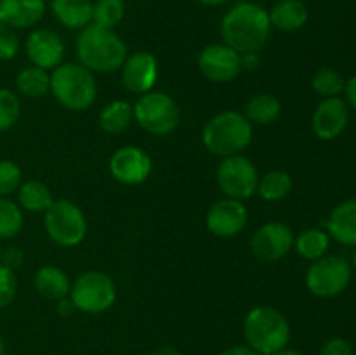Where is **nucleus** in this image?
Here are the masks:
<instances>
[{
  "label": "nucleus",
  "mask_w": 356,
  "mask_h": 355,
  "mask_svg": "<svg viewBox=\"0 0 356 355\" xmlns=\"http://www.w3.org/2000/svg\"><path fill=\"white\" fill-rule=\"evenodd\" d=\"M268 9L257 2H238L222 16L221 37L240 54L259 52L271 35Z\"/></svg>",
  "instance_id": "nucleus-1"
},
{
  "label": "nucleus",
  "mask_w": 356,
  "mask_h": 355,
  "mask_svg": "<svg viewBox=\"0 0 356 355\" xmlns=\"http://www.w3.org/2000/svg\"><path fill=\"white\" fill-rule=\"evenodd\" d=\"M79 63L92 73H111L122 68L129 56L127 45L115 30L90 23L82 28L75 42Z\"/></svg>",
  "instance_id": "nucleus-2"
},
{
  "label": "nucleus",
  "mask_w": 356,
  "mask_h": 355,
  "mask_svg": "<svg viewBox=\"0 0 356 355\" xmlns=\"http://www.w3.org/2000/svg\"><path fill=\"white\" fill-rule=\"evenodd\" d=\"M202 141L212 155H240L252 141V124L240 111H221L205 124Z\"/></svg>",
  "instance_id": "nucleus-3"
},
{
  "label": "nucleus",
  "mask_w": 356,
  "mask_h": 355,
  "mask_svg": "<svg viewBox=\"0 0 356 355\" xmlns=\"http://www.w3.org/2000/svg\"><path fill=\"white\" fill-rule=\"evenodd\" d=\"M51 93L70 111H86L94 104L97 84L94 73L80 63H61L52 70Z\"/></svg>",
  "instance_id": "nucleus-4"
},
{
  "label": "nucleus",
  "mask_w": 356,
  "mask_h": 355,
  "mask_svg": "<svg viewBox=\"0 0 356 355\" xmlns=\"http://www.w3.org/2000/svg\"><path fill=\"white\" fill-rule=\"evenodd\" d=\"M247 347L261 355H271L291 341V324L282 312L271 306H256L243 320Z\"/></svg>",
  "instance_id": "nucleus-5"
},
{
  "label": "nucleus",
  "mask_w": 356,
  "mask_h": 355,
  "mask_svg": "<svg viewBox=\"0 0 356 355\" xmlns=\"http://www.w3.org/2000/svg\"><path fill=\"white\" fill-rule=\"evenodd\" d=\"M132 106L139 127L153 136H169L179 125V106L172 96L162 90H149L141 94Z\"/></svg>",
  "instance_id": "nucleus-6"
},
{
  "label": "nucleus",
  "mask_w": 356,
  "mask_h": 355,
  "mask_svg": "<svg viewBox=\"0 0 356 355\" xmlns=\"http://www.w3.org/2000/svg\"><path fill=\"white\" fill-rule=\"evenodd\" d=\"M70 298L76 310L89 315L104 313L117 301V285L104 271L89 270L75 278L70 289Z\"/></svg>",
  "instance_id": "nucleus-7"
},
{
  "label": "nucleus",
  "mask_w": 356,
  "mask_h": 355,
  "mask_svg": "<svg viewBox=\"0 0 356 355\" xmlns=\"http://www.w3.org/2000/svg\"><path fill=\"white\" fill-rule=\"evenodd\" d=\"M44 225L49 239L61 247H75L86 239V214L75 202L66 198L52 202L45 211Z\"/></svg>",
  "instance_id": "nucleus-8"
},
{
  "label": "nucleus",
  "mask_w": 356,
  "mask_h": 355,
  "mask_svg": "<svg viewBox=\"0 0 356 355\" xmlns=\"http://www.w3.org/2000/svg\"><path fill=\"white\" fill-rule=\"evenodd\" d=\"M351 277V265L344 258L325 254L309 265L306 271V287L316 298H336L346 291Z\"/></svg>",
  "instance_id": "nucleus-9"
},
{
  "label": "nucleus",
  "mask_w": 356,
  "mask_h": 355,
  "mask_svg": "<svg viewBox=\"0 0 356 355\" xmlns=\"http://www.w3.org/2000/svg\"><path fill=\"white\" fill-rule=\"evenodd\" d=\"M216 180L226 197L243 202L256 194L259 173L252 160L240 153L221 160L216 171Z\"/></svg>",
  "instance_id": "nucleus-10"
},
{
  "label": "nucleus",
  "mask_w": 356,
  "mask_h": 355,
  "mask_svg": "<svg viewBox=\"0 0 356 355\" xmlns=\"http://www.w3.org/2000/svg\"><path fill=\"white\" fill-rule=\"evenodd\" d=\"M294 246V232L282 221L264 223L254 232L250 249L261 263H277L289 254Z\"/></svg>",
  "instance_id": "nucleus-11"
},
{
  "label": "nucleus",
  "mask_w": 356,
  "mask_h": 355,
  "mask_svg": "<svg viewBox=\"0 0 356 355\" xmlns=\"http://www.w3.org/2000/svg\"><path fill=\"white\" fill-rule=\"evenodd\" d=\"M242 54L226 45L209 44L198 54V70L207 80L216 84H226L235 80L242 72Z\"/></svg>",
  "instance_id": "nucleus-12"
},
{
  "label": "nucleus",
  "mask_w": 356,
  "mask_h": 355,
  "mask_svg": "<svg viewBox=\"0 0 356 355\" xmlns=\"http://www.w3.org/2000/svg\"><path fill=\"white\" fill-rule=\"evenodd\" d=\"M152 157L143 148L127 145L118 148L110 159V173L118 183L134 184L145 183L152 174Z\"/></svg>",
  "instance_id": "nucleus-13"
},
{
  "label": "nucleus",
  "mask_w": 356,
  "mask_h": 355,
  "mask_svg": "<svg viewBox=\"0 0 356 355\" xmlns=\"http://www.w3.org/2000/svg\"><path fill=\"white\" fill-rule=\"evenodd\" d=\"M247 219H249V211L243 202L225 197L211 205L205 223L212 235L219 239H232L243 232Z\"/></svg>",
  "instance_id": "nucleus-14"
},
{
  "label": "nucleus",
  "mask_w": 356,
  "mask_h": 355,
  "mask_svg": "<svg viewBox=\"0 0 356 355\" xmlns=\"http://www.w3.org/2000/svg\"><path fill=\"white\" fill-rule=\"evenodd\" d=\"M24 51L31 65L44 70H54L65 58V42L51 28H33L24 42Z\"/></svg>",
  "instance_id": "nucleus-15"
},
{
  "label": "nucleus",
  "mask_w": 356,
  "mask_h": 355,
  "mask_svg": "<svg viewBox=\"0 0 356 355\" xmlns=\"http://www.w3.org/2000/svg\"><path fill=\"white\" fill-rule=\"evenodd\" d=\"M122 86L132 94H146L153 90L159 79V61L148 51H138L127 56L122 65Z\"/></svg>",
  "instance_id": "nucleus-16"
},
{
  "label": "nucleus",
  "mask_w": 356,
  "mask_h": 355,
  "mask_svg": "<svg viewBox=\"0 0 356 355\" xmlns=\"http://www.w3.org/2000/svg\"><path fill=\"white\" fill-rule=\"evenodd\" d=\"M350 120V106L346 101L337 97H325L312 115V127L316 138L332 141L339 138Z\"/></svg>",
  "instance_id": "nucleus-17"
},
{
  "label": "nucleus",
  "mask_w": 356,
  "mask_h": 355,
  "mask_svg": "<svg viewBox=\"0 0 356 355\" xmlns=\"http://www.w3.org/2000/svg\"><path fill=\"white\" fill-rule=\"evenodd\" d=\"M47 13V0H0V21L13 30L37 26Z\"/></svg>",
  "instance_id": "nucleus-18"
},
{
  "label": "nucleus",
  "mask_w": 356,
  "mask_h": 355,
  "mask_svg": "<svg viewBox=\"0 0 356 355\" xmlns=\"http://www.w3.org/2000/svg\"><path fill=\"white\" fill-rule=\"evenodd\" d=\"M327 233L343 246L356 247V198L339 202L327 218Z\"/></svg>",
  "instance_id": "nucleus-19"
},
{
  "label": "nucleus",
  "mask_w": 356,
  "mask_h": 355,
  "mask_svg": "<svg viewBox=\"0 0 356 355\" xmlns=\"http://www.w3.org/2000/svg\"><path fill=\"white\" fill-rule=\"evenodd\" d=\"M271 28L284 33H294L305 28L309 19V9L302 0H277L268 9Z\"/></svg>",
  "instance_id": "nucleus-20"
},
{
  "label": "nucleus",
  "mask_w": 356,
  "mask_h": 355,
  "mask_svg": "<svg viewBox=\"0 0 356 355\" xmlns=\"http://www.w3.org/2000/svg\"><path fill=\"white\" fill-rule=\"evenodd\" d=\"M49 10L65 28L82 30L92 23V0H49Z\"/></svg>",
  "instance_id": "nucleus-21"
},
{
  "label": "nucleus",
  "mask_w": 356,
  "mask_h": 355,
  "mask_svg": "<svg viewBox=\"0 0 356 355\" xmlns=\"http://www.w3.org/2000/svg\"><path fill=\"white\" fill-rule=\"evenodd\" d=\"M35 289L40 296L51 301H59L61 298H66L72 289V282H70L68 275L58 267L52 265H45V267L38 268L33 278Z\"/></svg>",
  "instance_id": "nucleus-22"
},
{
  "label": "nucleus",
  "mask_w": 356,
  "mask_h": 355,
  "mask_svg": "<svg viewBox=\"0 0 356 355\" xmlns=\"http://www.w3.org/2000/svg\"><path fill=\"white\" fill-rule=\"evenodd\" d=\"M97 120L106 134H122L134 120V106L125 100H115L104 104Z\"/></svg>",
  "instance_id": "nucleus-23"
},
{
  "label": "nucleus",
  "mask_w": 356,
  "mask_h": 355,
  "mask_svg": "<svg viewBox=\"0 0 356 355\" xmlns=\"http://www.w3.org/2000/svg\"><path fill=\"white\" fill-rule=\"evenodd\" d=\"M19 207L30 212H45L54 202L51 188L38 180H26L17 188Z\"/></svg>",
  "instance_id": "nucleus-24"
},
{
  "label": "nucleus",
  "mask_w": 356,
  "mask_h": 355,
  "mask_svg": "<svg viewBox=\"0 0 356 355\" xmlns=\"http://www.w3.org/2000/svg\"><path fill=\"white\" fill-rule=\"evenodd\" d=\"M296 253L306 261H316L327 254L330 247V237L325 230L306 228L294 237Z\"/></svg>",
  "instance_id": "nucleus-25"
},
{
  "label": "nucleus",
  "mask_w": 356,
  "mask_h": 355,
  "mask_svg": "<svg viewBox=\"0 0 356 355\" xmlns=\"http://www.w3.org/2000/svg\"><path fill=\"white\" fill-rule=\"evenodd\" d=\"M282 111V104L273 94L268 93H259L254 94L245 104V115L249 118L250 124H257V125H268L271 122H275L278 118Z\"/></svg>",
  "instance_id": "nucleus-26"
},
{
  "label": "nucleus",
  "mask_w": 356,
  "mask_h": 355,
  "mask_svg": "<svg viewBox=\"0 0 356 355\" xmlns=\"http://www.w3.org/2000/svg\"><path fill=\"white\" fill-rule=\"evenodd\" d=\"M292 191V176L287 171L271 169L259 176L256 194L266 202H278L289 197Z\"/></svg>",
  "instance_id": "nucleus-27"
},
{
  "label": "nucleus",
  "mask_w": 356,
  "mask_h": 355,
  "mask_svg": "<svg viewBox=\"0 0 356 355\" xmlns=\"http://www.w3.org/2000/svg\"><path fill=\"white\" fill-rule=\"evenodd\" d=\"M16 87L24 97H31V100L42 97L51 93V75L47 70L38 68V66H26L17 73Z\"/></svg>",
  "instance_id": "nucleus-28"
},
{
  "label": "nucleus",
  "mask_w": 356,
  "mask_h": 355,
  "mask_svg": "<svg viewBox=\"0 0 356 355\" xmlns=\"http://www.w3.org/2000/svg\"><path fill=\"white\" fill-rule=\"evenodd\" d=\"M125 17L124 0H92V23L115 30Z\"/></svg>",
  "instance_id": "nucleus-29"
},
{
  "label": "nucleus",
  "mask_w": 356,
  "mask_h": 355,
  "mask_svg": "<svg viewBox=\"0 0 356 355\" xmlns=\"http://www.w3.org/2000/svg\"><path fill=\"white\" fill-rule=\"evenodd\" d=\"M344 86H346V80L343 79L337 70L330 68V66H323L318 72L313 75L312 79V87L318 96L325 97H337L339 94L344 93Z\"/></svg>",
  "instance_id": "nucleus-30"
},
{
  "label": "nucleus",
  "mask_w": 356,
  "mask_h": 355,
  "mask_svg": "<svg viewBox=\"0 0 356 355\" xmlns=\"http://www.w3.org/2000/svg\"><path fill=\"white\" fill-rule=\"evenodd\" d=\"M23 209L7 197H0V239H13L23 230Z\"/></svg>",
  "instance_id": "nucleus-31"
},
{
  "label": "nucleus",
  "mask_w": 356,
  "mask_h": 355,
  "mask_svg": "<svg viewBox=\"0 0 356 355\" xmlns=\"http://www.w3.org/2000/svg\"><path fill=\"white\" fill-rule=\"evenodd\" d=\"M21 115V101L14 90L0 89V132L13 127Z\"/></svg>",
  "instance_id": "nucleus-32"
},
{
  "label": "nucleus",
  "mask_w": 356,
  "mask_h": 355,
  "mask_svg": "<svg viewBox=\"0 0 356 355\" xmlns=\"http://www.w3.org/2000/svg\"><path fill=\"white\" fill-rule=\"evenodd\" d=\"M23 183V173L13 160H0V197H7Z\"/></svg>",
  "instance_id": "nucleus-33"
},
{
  "label": "nucleus",
  "mask_w": 356,
  "mask_h": 355,
  "mask_svg": "<svg viewBox=\"0 0 356 355\" xmlns=\"http://www.w3.org/2000/svg\"><path fill=\"white\" fill-rule=\"evenodd\" d=\"M21 42L19 37H17L16 30H13L10 26L3 24L0 21V59L2 61H9V59H14L19 52Z\"/></svg>",
  "instance_id": "nucleus-34"
},
{
  "label": "nucleus",
  "mask_w": 356,
  "mask_h": 355,
  "mask_svg": "<svg viewBox=\"0 0 356 355\" xmlns=\"http://www.w3.org/2000/svg\"><path fill=\"white\" fill-rule=\"evenodd\" d=\"M17 294V278L13 270L0 265V308H6Z\"/></svg>",
  "instance_id": "nucleus-35"
},
{
  "label": "nucleus",
  "mask_w": 356,
  "mask_h": 355,
  "mask_svg": "<svg viewBox=\"0 0 356 355\" xmlns=\"http://www.w3.org/2000/svg\"><path fill=\"white\" fill-rule=\"evenodd\" d=\"M320 355H355V352L350 341H346L344 338H332V340L325 341Z\"/></svg>",
  "instance_id": "nucleus-36"
},
{
  "label": "nucleus",
  "mask_w": 356,
  "mask_h": 355,
  "mask_svg": "<svg viewBox=\"0 0 356 355\" xmlns=\"http://www.w3.org/2000/svg\"><path fill=\"white\" fill-rule=\"evenodd\" d=\"M24 261V253L17 247H7L0 253V265L7 267L9 270H17V268L23 265Z\"/></svg>",
  "instance_id": "nucleus-37"
},
{
  "label": "nucleus",
  "mask_w": 356,
  "mask_h": 355,
  "mask_svg": "<svg viewBox=\"0 0 356 355\" xmlns=\"http://www.w3.org/2000/svg\"><path fill=\"white\" fill-rule=\"evenodd\" d=\"M240 61H242V70H247V72H256V70L261 66V56L259 52H247V54H242Z\"/></svg>",
  "instance_id": "nucleus-38"
},
{
  "label": "nucleus",
  "mask_w": 356,
  "mask_h": 355,
  "mask_svg": "<svg viewBox=\"0 0 356 355\" xmlns=\"http://www.w3.org/2000/svg\"><path fill=\"white\" fill-rule=\"evenodd\" d=\"M56 312H58L59 317L66 319V317H72L73 313L76 312V306H75V303L72 301V298H70V296H66V298H61L58 301V305H56Z\"/></svg>",
  "instance_id": "nucleus-39"
},
{
  "label": "nucleus",
  "mask_w": 356,
  "mask_h": 355,
  "mask_svg": "<svg viewBox=\"0 0 356 355\" xmlns=\"http://www.w3.org/2000/svg\"><path fill=\"white\" fill-rule=\"evenodd\" d=\"M344 97H346V104L350 108L356 110V75L346 80V86H344Z\"/></svg>",
  "instance_id": "nucleus-40"
},
{
  "label": "nucleus",
  "mask_w": 356,
  "mask_h": 355,
  "mask_svg": "<svg viewBox=\"0 0 356 355\" xmlns=\"http://www.w3.org/2000/svg\"><path fill=\"white\" fill-rule=\"evenodd\" d=\"M221 355H261V354H257L256 350H252V348L247 347V345H235V347L226 348Z\"/></svg>",
  "instance_id": "nucleus-41"
},
{
  "label": "nucleus",
  "mask_w": 356,
  "mask_h": 355,
  "mask_svg": "<svg viewBox=\"0 0 356 355\" xmlns=\"http://www.w3.org/2000/svg\"><path fill=\"white\" fill-rule=\"evenodd\" d=\"M149 355H183V354H181L177 348L169 347V345H163V347L155 348V350H153Z\"/></svg>",
  "instance_id": "nucleus-42"
},
{
  "label": "nucleus",
  "mask_w": 356,
  "mask_h": 355,
  "mask_svg": "<svg viewBox=\"0 0 356 355\" xmlns=\"http://www.w3.org/2000/svg\"><path fill=\"white\" fill-rule=\"evenodd\" d=\"M271 355H302V354L299 350H296V348L285 347V348H282V350L275 352V354H271Z\"/></svg>",
  "instance_id": "nucleus-43"
},
{
  "label": "nucleus",
  "mask_w": 356,
  "mask_h": 355,
  "mask_svg": "<svg viewBox=\"0 0 356 355\" xmlns=\"http://www.w3.org/2000/svg\"><path fill=\"white\" fill-rule=\"evenodd\" d=\"M197 2H200L202 6H207V7H218V6H222V3H226L228 0H197Z\"/></svg>",
  "instance_id": "nucleus-44"
},
{
  "label": "nucleus",
  "mask_w": 356,
  "mask_h": 355,
  "mask_svg": "<svg viewBox=\"0 0 356 355\" xmlns=\"http://www.w3.org/2000/svg\"><path fill=\"white\" fill-rule=\"evenodd\" d=\"M0 355H6V345H3L2 338H0Z\"/></svg>",
  "instance_id": "nucleus-45"
},
{
  "label": "nucleus",
  "mask_w": 356,
  "mask_h": 355,
  "mask_svg": "<svg viewBox=\"0 0 356 355\" xmlns=\"http://www.w3.org/2000/svg\"><path fill=\"white\" fill-rule=\"evenodd\" d=\"M353 267H355V270H356V251H355V254H353Z\"/></svg>",
  "instance_id": "nucleus-46"
},
{
  "label": "nucleus",
  "mask_w": 356,
  "mask_h": 355,
  "mask_svg": "<svg viewBox=\"0 0 356 355\" xmlns=\"http://www.w3.org/2000/svg\"><path fill=\"white\" fill-rule=\"evenodd\" d=\"M0 253H2V249H0Z\"/></svg>",
  "instance_id": "nucleus-47"
}]
</instances>
